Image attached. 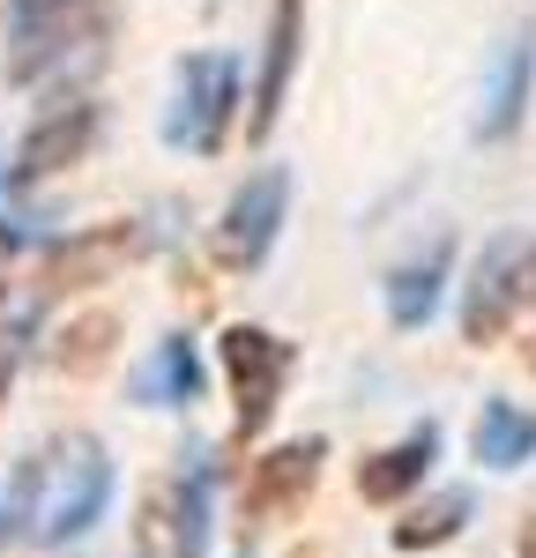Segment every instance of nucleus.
<instances>
[{
    "instance_id": "obj_1",
    "label": "nucleus",
    "mask_w": 536,
    "mask_h": 558,
    "mask_svg": "<svg viewBox=\"0 0 536 558\" xmlns=\"http://www.w3.org/2000/svg\"><path fill=\"white\" fill-rule=\"evenodd\" d=\"M105 507H112V454H105V439L68 432V439L45 454L31 536H38V544H83L89 529L105 521Z\"/></svg>"
},
{
    "instance_id": "obj_2",
    "label": "nucleus",
    "mask_w": 536,
    "mask_h": 558,
    "mask_svg": "<svg viewBox=\"0 0 536 558\" xmlns=\"http://www.w3.org/2000/svg\"><path fill=\"white\" fill-rule=\"evenodd\" d=\"M536 305V231H491L462 283V343H507V328Z\"/></svg>"
},
{
    "instance_id": "obj_3",
    "label": "nucleus",
    "mask_w": 536,
    "mask_h": 558,
    "mask_svg": "<svg viewBox=\"0 0 536 558\" xmlns=\"http://www.w3.org/2000/svg\"><path fill=\"white\" fill-rule=\"evenodd\" d=\"M239 112V60L231 52H186L172 68V105H165V149L209 157L231 134Z\"/></svg>"
},
{
    "instance_id": "obj_4",
    "label": "nucleus",
    "mask_w": 536,
    "mask_h": 558,
    "mask_svg": "<svg viewBox=\"0 0 536 558\" xmlns=\"http://www.w3.org/2000/svg\"><path fill=\"white\" fill-rule=\"evenodd\" d=\"M217 357H223V380H231L239 439H261L276 402H283V387H291V373H299V343H283L276 328H254V320H231Z\"/></svg>"
},
{
    "instance_id": "obj_5",
    "label": "nucleus",
    "mask_w": 536,
    "mask_h": 558,
    "mask_svg": "<svg viewBox=\"0 0 536 558\" xmlns=\"http://www.w3.org/2000/svg\"><path fill=\"white\" fill-rule=\"evenodd\" d=\"M283 216H291V172H283V165L246 172V186H239L217 216V260L223 268H261V260L276 254Z\"/></svg>"
},
{
    "instance_id": "obj_6",
    "label": "nucleus",
    "mask_w": 536,
    "mask_h": 558,
    "mask_svg": "<svg viewBox=\"0 0 536 558\" xmlns=\"http://www.w3.org/2000/svg\"><path fill=\"white\" fill-rule=\"evenodd\" d=\"M105 128V112L89 105V97H68V105H52L38 128L15 142V157L0 165V186H45L52 172H68V165H83L89 142Z\"/></svg>"
},
{
    "instance_id": "obj_7",
    "label": "nucleus",
    "mask_w": 536,
    "mask_h": 558,
    "mask_svg": "<svg viewBox=\"0 0 536 558\" xmlns=\"http://www.w3.org/2000/svg\"><path fill=\"white\" fill-rule=\"evenodd\" d=\"M529 97H536V31L522 23L485 68V89H477V142H514L522 120H529Z\"/></svg>"
},
{
    "instance_id": "obj_8",
    "label": "nucleus",
    "mask_w": 536,
    "mask_h": 558,
    "mask_svg": "<svg viewBox=\"0 0 536 558\" xmlns=\"http://www.w3.org/2000/svg\"><path fill=\"white\" fill-rule=\"evenodd\" d=\"M306 52V0H276L268 8V38H261V75H254V105H246V142H268L283 120V97Z\"/></svg>"
},
{
    "instance_id": "obj_9",
    "label": "nucleus",
    "mask_w": 536,
    "mask_h": 558,
    "mask_svg": "<svg viewBox=\"0 0 536 558\" xmlns=\"http://www.w3.org/2000/svg\"><path fill=\"white\" fill-rule=\"evenodd\" d=\"M447 276H454V239L433 231L425 246H410V254L388 268V283H380V305H388V320H395L402 336H417L447 299Z\"/></svg>"
},
{
    "instance_id": "obj_10",
    "label": "nucleus",
    "mask_w": 536,
    "mask_h": 558,
    "mask_svg": "<svg viewBox=\"0 0 536 558\" xmlns=\"http://www.w3.org/2000/svg\"><path fill=\"white\" fill-rule=\"evenodd\" d=\"M320 462H328V439H320V432L268 447L261 462L246 470V514L276 521V514H291V507H306V492L320 484Z\"/></svg>"
},
{
    "instance_id": "obj_11",
    "label": "nucleus",
    "mask_w": 536,
    "mask_h": 558,
    "mask_svg": "<svg viewBox=\"0 0 536 558\" xmlns=\"http://www.w3.org/2000/svg\"><path fill=\"white\" fill-rule=\"evenodd\" d=\"M142 246H149L142 223H89L75 239H52V246H45V283H52V291H89V283H105L120 260H134Z\"/></svg>"
},
{
    "instance_id": "obj_12",
    "label": "nucleus",
    "mask_w": 536,
    "mask_h": 558,
    "mask_svg": "<svg viewBox=\"0 0 536 558\" xmlns=\"http://www.w3.org/2000/svg\"><path fill=\"white\" fill-rule=\"evenodd\" d=\"M440 447H447L440 417L410 425L402 439H388L380 454H365V462H357V499H365V507H402V499H410V492H417V484L433 476Z\"/></svg>"
},
{
    "instance_id": "obj_13",
    "label": "nucleus",
    "mask_w": 536,
    "mask_h": 558,
    "mask_svg": "<svg viewBox=\"0 0 536 558\" xmlns=\"http://www.w3.org/2000/svg\"><path fill=\"white\" fill-rule=\"evenodd\" d=\"M97 31H105V8L97 0H75V8L45 15L31 31H8V83H38L45 68H60L68 52L97 45Z\"/></svg>"
},
{
    "instance_id": "obj_14",
    "label": "nucleus",
    "mask_w": 536,
    "mask_h": 558,
    "mask_svg": "<svg viewBox=\"0 0 536 558\" xmlns=\"http://www.w3.org/2000/svg\"><path fill=\"white\" fill-rule=\"evenodd\" d=\"M202 395H209V365H202L194 336H165L134 365V402H149V410H194Z\"/></svg>"
},
{
    "instance_id": "obj_15",
    "label": "nucleus",
    "mask_w": 536,
    "mask_h": 558,
    "mask_svg": "<svg viewBox=\"0 0 536 558\" xmlns=\"http://www.w3.org/2000/svg\"><path fill=\"white\" fill-rule=\"evenodd\" d=\"M470 454H477L491 476L529 470V462H536V410L507 402V395H491L485 410H477V425H470Z\"/></svg>"
},
{
    "instance_id": "obj_16",
    "label": "nucleus",
    "mask_w": 536,
    "mask_h": 558,
    "mask_svg": "<svg viewBox=\"0 0 536 558\" xmlns=\"http://www.w3.org/2000/svg\"><path fill=\"white\" fill-rule=\"evenodd\" d=\"M470 521H477V492H470V484H440L433 499H417V507H410V514L388 529V544L417 558V551H440V544H454Z\"/></svg>"
},
{
    "instance_id": "obj_17",
    "label": "nucleus",
    "mask_w": 536,
    "mask_h": 558,
    "mask_svg": "<svg viewBox=\"0 0 536 558\" xmlns=\"http://www.w3.org/2000/svg\"><path fill=\"white\" fill-rule=\"evenodd\" d=\"M112 343H120V320H112V313H83V320H68V328L52 336V365L83 380V373H97V365L112 357Z\"/></svg>"
},
{
    "instance_id": "obj_18",
    "label": "nucleus",
    "mask_w": 536,
    "mask_h": 558,
    "mask_svg": "<svg viewBox=\"0 0 536 558\" xmlns=\"http://www.w3.org/2000/svg\"><path fill=\"white\" fill-rule=\"evenodd\" d=\"M31 246H38V231H31L23 216H0V283H8V268L31 254Z\"/></svg>"
},
{
    "instance_id": "obj_19",
    "label": "nucleus",
    "mask_w": 536,
    "mask_h": 558,
    "mask_svg": "<svg viewBox=\"0 0 536 558\" xmlns=\"http://www.w3.org/2000/svg\"><path fill=\"white\" fill-rule=\"evenodd\" d=\"M23 336H31V320H8V328H0V402H8V387L23 373Z\"/></svg>"
},
{
    "instance_id": "obj_20",
    "label": "nucleus",
    "mask_w": 536,
    "mask_h": 558,
    "mask_svg": "<svg viewBox=\"0 0 536 558\" xmlns=\"http://www.w3.org/2000/svg\"><path fill=\"white\" fill-rule=\"evenodd\" d=\"M60 8H75V0H8V31H31L45 15H60Z\"/></svg>"
},
{
    "instance_id": "obj_21",
    "label": "nucleus",
    "mask_w": 536,
    "mask_h": 558,
    "mask_svg": "<svg viewBox=\"0 0 536 558\" xmlns=\"http://www.w3.org/2000/svg\"><path fill=\"white\" fill-rule=\"evenodd\" d=\"M522 558H536V521H529V529H522Z\"/></svg>"
},
{
    "instance_id": "obj_22",
    "label": "nucleus",
    "mask_w": 536,
    "mask_h": 558,
    "mask_svg": "<svg viewBox=\"0 0 536 558\" xmlns=\"http://www.w3.org/2000/svg\"><path fill=\"white\" fill-rule=\"evenodd\" d=\"M529 365H536V350H529Z\"/></svg>"
}]
</instances>
